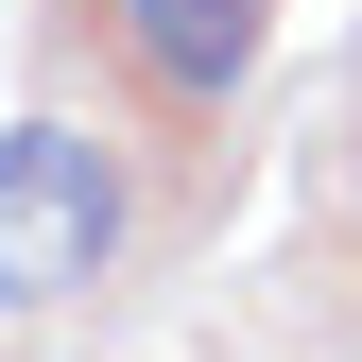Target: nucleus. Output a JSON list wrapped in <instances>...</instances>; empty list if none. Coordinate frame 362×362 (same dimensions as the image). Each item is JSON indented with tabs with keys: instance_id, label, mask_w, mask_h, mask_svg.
<instances>
[{
	"instance_id": "f257e3e1",
	"label": "nucleus",
	"mask_w": 362,
	"mask_h": 362,
	"mask_svg": "<svg viewBox=\"0 0 362 362\" xmlns=\"http://www.w3.org/2000/svg\"><path fill=\"white\" fill-rule=\"evenodd\" d=\"M104 242H121V173L69 139V121H18L0 139V293H86L104 276Z\"/></svg>"
},
{
	"instance_id": "f03ea898",
	"label": "nucleus",
	"mask_w": 362,
	"mask_h": 362,
	"mask_svg": "<svg viewBox=\"0 0 362 362\" xmlns=\"http://www.w3.org/2000/svg\"><path fill=\"white\" fill-rule=\"evenodd\" d=\"M121 52H139L173 104H224L259 69V0H121Z\"/></svg>"
}]
</instances>
